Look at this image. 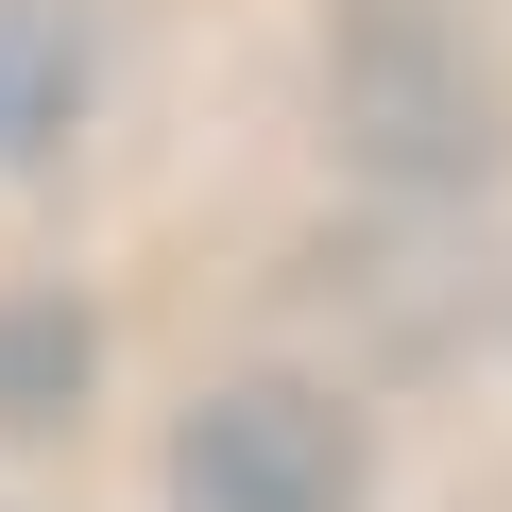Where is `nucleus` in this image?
Here are the masks:
<instances>
[{"label":"nucleus","mask_w":512,"mask_h":512,"mask_svg":"<svg viewBox=\"0 0 512 512\" xmlns=\"http://www.w3.org/2000/svg\"><path fill=\"white\" fill-rule=\"evenodd\" d=\"M342 495H359V461L308 393H239L188 427V512H342Z\"/></svg>","instance_id":"obj_1"}]
</instances>
